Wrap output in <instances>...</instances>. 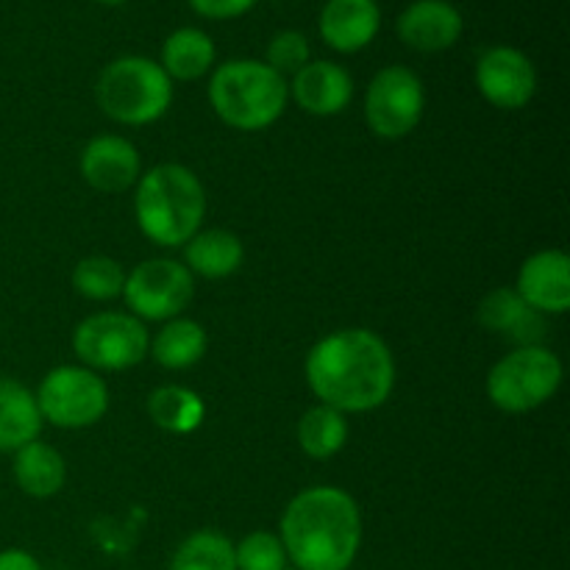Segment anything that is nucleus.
Listing matches in <instances>:
<instances>
[{"mask_svg":"<svg viewBox=\"0 0 570 570\" xmlns=\"http://www.w3.org/2000/svg\"><path fill=\"white\" fill-rule=\"evenodd\" d=\"M306 382L323 406L371 412L395 387V362L387 343L367 328H343L323 337L306 356Z\"/></svg>","mask_w":570,"mask_h":570,"instance_id":"nucleus-1","label":"nucleus"},{"mask_svg":"<svg viewBox=\"0 0 570 570\" xmlns=\"http://www.w3.org/2000/svg\"><path fill=\"white\" fill-rule=\"evenodd\" d=\"M287 562L298 570H348L362 546V512L340 488H309L282 515Z\"/></svg>","mask_w":570,"mask_h":570,"instance_id":"nucleus-2","label":"nucleus"},{"mask_svg":"<svg viewBox=\"0 0 570 570\" xmlns=\"http://www.w3.org/2000/svg\"><path fill=\"white\" fill-rule=\"evenodd\" d=\"M134 215L150 243L165 248L189 243L206 217L204 184L184 165L150 167L137 181Z\"/></svg>","mask_w":570,"mask_h":570,"instance_id":"nucleus-3","label":"nucleus"},{"mask_svg":"<svg viewBox=\"0 0 570 570\" xmlns=\"http://www.w3.org/2000/svg\"><path fill=\"white\" fill-rule=\"evenodd\" d=\"M287 81L265 61L232 59L212 72V109L237 131H262L273 126L287 109Z\"/></svg>","mask_w":570,"mask_h":570,"instance_id":"nucleus-4","label":"nucleus"},{"mask_svg":"<svg viewBox=\"0 0 570 570\" xmlns=\"http://www.w3.org/2000/svg\"><path fill=\"white\" fill-rule=\"evenodd\" d=\"M95 98L104 115L122 126H148L173 104V81L159 61L145 56H122L104 67Z\"/></svg>","mask_w":570,"mask_h":570,"instance_id":"nucleus-5","label":"nucleus"},{"mask_svg":"<svg viewBox=\"0 0 570 570\" xmlns=\"http://www.w3.org/2000/svg\"><path fill=\"white\" fill-rule=\"evenodd\" d=\"M562 384V362L543 345H521L501 356L488 376V395L501 412H532L554 399Z\"/></svg>","mask_w":570,"mask_h":570,"instance_id":"nucleus-6","label":"nucleus"},{"mask_svg":"<svg viewBox=\"0 0 570 570\" xmlns=\"http://www.w3.org/2000/svg\"><path fill=\"white\" fill-rule=\"evenodd\" d=\"M72 351L89 371H128L150 351L148 328L126 312H100L72 332Z\"/></svg>","mask_w":570,"mask_h":570,"instance_id":"nucleus-7","label":"nucleus"},{"mask_svg":"<svg viewBox=\"0 0 570 570\" xmlns=\"http://www.w3.org/2000/svg\"><path fill=\"white\" fill-rule=\"evenodd\" d=\"M42 421L59 429H87L109 410V387L89 367L61 365L42 379L37 390Z\"/></svg>","mask_w":570,"mask_h":570,"instance_id":"nucleus-8","label":"nucleus"},{"mask_svg":"<svg viewBox=\"0 0 570 570\" xmlns=\"http://www.w3.org/2000/svg\"><path fill=\"white\" fill-rule=\"evenodd\" d=\"M426 109V89L415 70L390 65L373 76L365 92V120L382 139H401L412 134Z\"/></svg>","mask_w":570,"mask_h":570,"instance_id":"nucleus-9","label":"nucleus"},{"mask_svg":"<svg viewBox=\"0 0 570 570\" xmlns=\"http://www.w3.org/2000/svg\"><path fill=\"white\" fill-rule=\"evenodd\" d=\"M122 295L139 321H173L193 301L195 278L181 262L148 259L128 273Z\"/></svg>","mask_w":570,"mask_h":570,"instance_id":"nucleus-10","label":"nucleus"},{"mask_svg":"<svg viewBox=\"0 0 570 570\" xmlns=\"http://www.w3.org/2000/svg\"><path fill=\"white\" fill-rule=\"evenodd\" d=\"M476 87L484 100L499 109H523L538 92V70L523 50L495 45L476 61Z\"/></svg>","mask_w":570,"mask_h":570,"instance_id":"nucleus-11","label":"nucleus"},{"mask_svg":"<svg viewBox=\"0 0 570 570\" xmlns=\"http://www.w3.org/2000/svg\"><path fill=\"white\" fill-rule=\"evenodd\" d=\"M515 293L534 312L566 315L570 309V259L566 250H540L518 271Z\"/></svg>","mask_w":570,"mask_h":570,"instance_id":"nucleus-12","label":"nucleus"},{"mask_svg":"<svg viewBox=\"0 0 570 570\" xmlns=\"http://www.w3.org/2000/svg\"><path fill=\"white\" fill-rule=\"evenodd\" d=\"M399 37L406 48L421 53H440L460 42L462 22L460 9L449 0H415L399 14Z\"/></svg>","mask_w":570,"mask_h":570,"instance_id":"nucleus-13","label":"nucleus"},{"mask_svg":"<svg viewBox=\"0 0 570 570\" xmlns=\"http://www.w3.org/2000/svg\"><path fill=\"white\" fill-rule=\"evenodd\" d=\"M81 176L98 193L120 195L139 181L142 161H139L137 148L126 137L104 134V137L89 139V145L83 148Z\"/></svg>","mask_w":570,"mask_h":570,"instance_id":"nucleus-14","label":"nucleus"},{"mask_svg":"<svg viewBox=\"0 0 570 570\" xmlns=\"http://www.w3.org/2000/svg\"><path fill=\"white\" fill-rule=\"evenodd\" d=\"M382 9L376 0H326L317 17L323 42L337 53H356L376 39Z\"/></svg>","mask_w":570,"mask_h":570,"instance_id":"nucleus-15","label":"nucleus"},{"mask_svg":"<svg viewBox=\"0 0 570 570\" xmlns=\"http://www.w3.org/2000/svg\"><path fill=\"white\" fill-rule=\"evenodd\" d=\"M289 95L304 111L315 117L340 115L354 98V78L337 61L317 59L301 67L287 83Z\"/></svg>","mask_w":570,"mask_h":570,"instance_id":"nucleus-16","label":"nucleus"},{"mask_svg":"<svg viewBox=\"0 0 570 570\" xmlns=\"http://www.w3.org/2000/svg\"><path fill=\"white\" fill-rule=\"evenodd\" d=\"M42 432L37 399L26 384L0 376V451L14 454Z\"/></svg>","mask_w":570,"mask_h":570,"instance_id":"nucleus-17","label":"nucleus"},{"mask_svg":"<svg viewBox=\"0 0 570 570\" xmlns=\"http://www.w3.org/2000/svg\"><path fill=\"white\" fill-rule=\"evenodd\" d=\"M14 482L31 499H50L65 488L67 468L65 456L48 443H33L22 445L14 451Z\"/></svg>","mask_w":570,"mask_h":570,"instance_id":"nucleus-18","label":"nucleus"},{"mask_svg":"<svg viewBox=\"0 0 570 570\" xmlns=\"http://www.w3.org/2000/svg\"><path fill=\"white\" fill-rule=\"evenodd\" d=\"M184 259H187L184 267L189 273H198L204 278H226L239 271L245 250L237 234L226 232V228H209L184 243Z\"/></svg>","mask_w":570,"mask_h":570,"instance_id":"nucleus-19","label":"nucleus"},{"mask_svg":"<svg viewBox=\"0 0 570 570\" xmlns=\"http://www.w3.org/2000/svg\"><path fill=\"white\" fill-rule=\"evenodd\" d=\"M217 48L212 37L200 28H178L161 45V70L170 81H195L215 67Z\"/></svg>","mask_w":570,"mask_h":570,"instance_id":"nucleus-20","label":"nucleus"},{"mask_svg":"<svg viewBox=\"0 0 570 570\" xmlns=\"http://www.w3.org/2000/svg\"><path fill=\"white\" fill-rule=\"evenodd\" d=\"M206 345H209V340H206L200 323L187 321V317H173L154 337L150 354L167 371H184V367H193L195 362L204 360Z\"/></svg>","mask_w":570,"mask_h":570,"instance_id":"nucleus-21","label":"nucleus"},{"mask_svg":"<svg viewBox=\"0 0 570 570\" xmlns=\"http://www.w3.org/2000/svg\"><path fill=\"white\" fill-rule=\"evenodd\" d=\"M148 415L165 432L189 434L204 423L206 404L198 393L181 387V384H165V387H156L150 393Z\"/></svg>","mask_w":570,"mask_h":570,"instance_id":"nucleus-22","label":"nucleus"},{"mask_svg":"<svg viewBox=\"0 0 570 570\" xmlns=\"http://www.w3.org/2000/svg\"><path fill=\"white\" fill-rule=\"evenodd\" d=\"M345 440H348V421L343 412L332 410V406H312L298 421L301 451L312 460H328L343 449Z\"/></svg>","mask_w":570,"mask_h":570,"instance_id":"nucleus-23","label":"nucleus"},{"mask_svg":"<svg viewBox=\"0 0 570 570\" xmlns=\"http://www.w3.org/2000/svg\"><path fill=\"white\" fill-rule=\"evenodd\" d=\"M170 570H237L234 543L215 529L193 532L176 549Z\"/></svg>","mask_w":570,"mask_h":570,"instance_id":"nucleus-24","label":"nucleus"},{"mask_svg":"<svg viewBox=\"0 0 570 570\" xmlns=\"http://www.w3.org/2000/svg\"><path fill=\"white\" fill-rule=\"evenodd\" d=\"M479 321L488 326L490 332L510 334V337L523 340V328H540L534 309L523 304L521 295L515 287H499L479 304Z\"/></svg>","mask_w":570,"mask_h":570,"instance_id":"nucleus-25","label":"nucleus"},{"mask_svg":"<svg viewBox=\"0 0 570 570\" xmlns=\"http://www.w3.org/2000/svg\"><path fill=\"white\" fill-rule=\"evenodd\" d=\"M126 271L109 256H87L72 271V287L89 301H111L122 295Z\"/></svg>","mask_w":570,"mask_h":570,"instance_id":"nucleus-26","label":"nucleus"},{"mask_svg":"<svg viewBox=\"0 0 570 570\" xmlns=\"http://www.w3.org/2000/svg\"><path fill=\"white\" fill-rule=\"evenodd\" d=\"M237 570H284L287 568V551L282 540L273 532H250L248 538L234 546Z\"/></svg>","mask_w":570,"mask_h":570,"instance_id":"nucleus-27","label":"nucleus"},{"mask_svg":"<svg viewBox=\"0 0 570 570\" xmlns=\"http://www.w3.org/2000/svg\"><path fill=\"white\" fill-rule=\"evenodd\" d=\"M267 67L287 76V72H298L301 67L309 65V39L301 31H278L267 45Z\"/></svg>","mask_w":570,"mask_h":570,"instance_id":"nucleus-28","label":"nucleus"},{"mask_svg":"<svg viewBox=\"0 0 570 570\" xmlns=\"http://www.w3.org/2000/svg\"><path fill=\"white\" fill-rule=\"evenodd\" d=\"M195 14L206 20H234V17L248 14L256 0H187Z\"/></svg>","mask_w":570,"mask_h":570,"instance_id":"nucleus-29","label":"nucleus"},{"mask_svg":"<svg viewBox=\"0 0 570 570\" xmlns=\"http://www.w3.org/2000/svg\"><path fill=\"white\" fill-rule=\"evenodd\" d=\"M0 570H42V566L26 549H3L0 551Z\"/></svg>","mask_w":570,"mask_h":570,"instance_id":"nucleus-30","label":"nucleus"},{"mask_svg":"<svg viewBox=\"0 0 570 570\" xmlns=\"http://www.w3.org/2000/svg\"><path fill=\"white\" fill-rule=\"evenodd\" d=\"M95 3H104V6H120V3H126V0H95Z\"/></svg>","mask_w":570,"mask_h":570,"instance_id":"nucleus-31","label":"nucleus"}]
</instances>
